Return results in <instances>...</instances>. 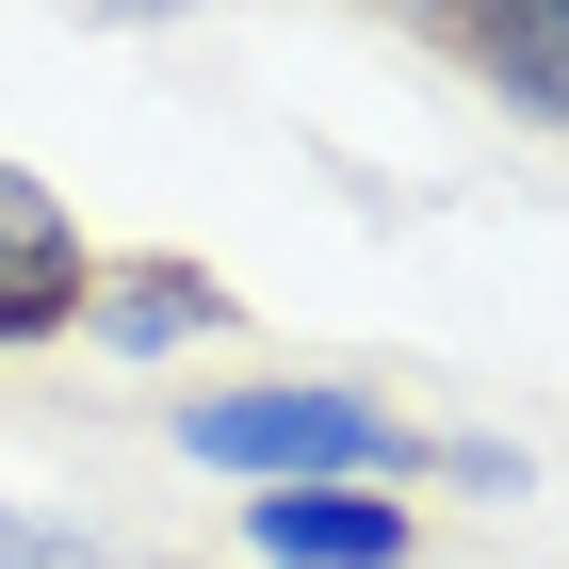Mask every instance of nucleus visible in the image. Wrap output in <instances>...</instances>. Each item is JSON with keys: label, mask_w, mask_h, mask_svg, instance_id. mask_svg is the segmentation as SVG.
I'll list each match as a JSON object with an SVG mask.
<instances>
[{"label": "nucleus", "mask_w": 569, "mask_h": 569, "mask_svg": "<svg viewBox=\"0 0 569 569\" xmlns=\"http://www.w3.org/2000/svg\"><path fill=\"white\" fill-rule=\"evenodd\" d=\"M228 326H244V293H228L196 244H114L98 293H82V342L98 358H196V342H228Z\"/></svg>", "instance_id": "obj_2"}, {"label": "nucleus", "mask_w": 569, "mask_h": 569, "mask_svg": "<svg viewBox=\"0 0 569 569\" xmlns=\"http://www.w3.org/2000/svg\"><path fill=\"white\" fill-rule=\"evenodd\" d=\"M163 439L196 456V472L228 488H423L439 439L407 423V407L342 391V375H244V391H196L163 407Z\"/></svg>", "instance_id": "obj_1"}, {"label": "nucleus", "mask_w": 569, "mask_h": 569, "mask_svg": "<svg viewBox=\"0 0 569 569\" xmlns=\"http://www.w3.org/2000/svg\"><path fill=\"white\" fill-rule=\"evenodd\" d=\"M0 569H131V553H98V537H66V521H17V505H0Z\"/></svg>", "instance_id": "obj_6"}, {"label": "nucleus", "mask_w": 569, "mask_h": 569, "mask_svg": "<svg viewBox=\"0 0 569 569\" xmlns=\"http://www.w3.org/2000/svg\"><path fill=\"white\" fill-rule=\"evenodd\" d=\"M82 293H98V244H82V212H66V196H49L33 163H0V358L82 342Z\"/></svg>", "instance_id": "obj_3"}, {"label": "nucleus", "mask_w": 569, "mask_h": 569, "mask_svg": "<svg viewBox=\"0 0 569 569\" xmlns=\"http://www.w3.org/2000/svg\"><path fill=\"white\" fill-rule=\"evenodd\" d=\"M439 488H472V505H521V456H505V439H439Z\"/></svg>", "instance_id": "obj_7"}, {"label": "nucleus", "mask_w": 569, "mask_h": 569, "mask_svg": "<svg viewBox=\"0 0 569 569\" xmlns=\"http://www.w3.org/2000/svg\"><path fill=\"white\" fill-rule=\"evenodd\" d=\"M261 569H423V488H244Z\"/></svg>", "instance_id": "obj_4"}, {"label": "nucleus", "mask_w": 569, "mask_h": 569, "mask_svg": "<svg viewBox=\"0 0 569 569\" xmlns=\"http://www.w3.org/2000/svg\"><path fill=\"white\" fill-rule=\"evenodd\" d=\"M439 49H456V66H472L521 131H569V0H472Z\"/></svg>", "instance_id": "obj_5"}, {"label": "nucleus", "mask_w": 569, "mask_h": 569, "mask_svg": "<svg viewBox=\"0 0 569 569\" xmlns=\"http://www.w3.org/2000/svg\"><path fill=\"white\" fill-rule=\"evenodd\" d=\"M82 17H114V33H147V17H196V0H82Z\"/></svg>", "instance_id": "obj_8"}]
</instances>
